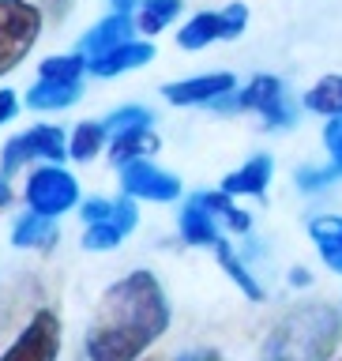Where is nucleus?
<instances>
[{"label":"nucleus","mask_w":342,"mask_h":361,"mask_svg":"<svg viewBox=\"0 0 342 361\" xmlns=\"http://www.w3.org/2000/svg\"><path fill=\"white\" fill-rule=\"evenodd\" d=\"M169 327L166 290L151 271H132L102 293L87 327L90 361H140L154 338Z\"/></svg>","instance_id":"obj_1"},{"label":"nucleus","mask_w":342,"mask_h":361,"mask_svg":"<svg viewBox=\"0 0 342 361\" xmlns=\"http://www.w3.org/2000/svg\"><path fill=\"white\" fill-rule=\"evenodd\" d=\"M342 338V316L331 305H301L282 316L267 338L264 361H327Z\"/></svg>","instance_id":"obj_2"},{"label":"nucleus","mask_w":342,"mask_h":361,"mask_svg":"<svg viewBox=\"0 0 342 361\" xmlns=\"http://www.w3.org/2000/svg\"><path fill=\"white\" fill-rule=\"evenodd\" d=\"M42 34V11L30 0H0V75H8L34 49Z\"/></svg>","instance_id":"obj_3"},{"label":"nucleus","mask_w":342,"mask_h":361,"mask_svg":"<svg viewBox=\"0 0 342 361\" xmlns=\"http://www.w3.org/2000/svg\"><path fill=\"white\" fill-rule=\"evenodd\" d=\"M27 203H30V211L45 214V219H56V214L72 211L79 203V185L61 166H42L27 180Z\"/></svg>","instance_id":"obj_4"},{"label":"nucleus","mask_w":342,"mask_h":361,"mask_svg":"<svg viewBox=\"0 0 342 361\" xmlns=\"http://www.w3.org/2000/svg\"><path fill=\"white\" fill-rule=\"evenodd\" d=\"M56 354H61V320L49 309H42L34 312V320L23 327L16 343L0 354V361H56Z\"/></svg>","instance_id":"obj_5"},{"label":"nucleus","mask_w":342,"mask_h":361,"mask_svg":"<svg viewBox=\"0 0 342 361\" xmlns=\"http://www.w3.org/2000/svg\"><path fill=\"white\" fill-rule=\"evenodd\" d=\"M64 154H68L64 132L53 128V124H38V128L16 135V140L4 147V158H0V166H4V173H16L23 162H34V158H49V162H61Z\"/></svg>","instance_id":"obj_6"},{"label":"nucleus","mask_w":342,"mask_h":361,"mask_svg":"<svg viewBox=\"0 0 342 361\" xmlns=\"http://www.w3.org/2000/svg\"><path fill=\"white\" fill-rule=\"evenodd\" d=\"M121 188L132 200H154V203H169L181 196V180L169 169H158L154 162H147V158L121 166Z\"/></svg>","instance_id":"obj_7"},{"label":"nucleus","mask_w":342,"mask_h":361,"mask_svg":"<svg viewBox=\"0 0 342 361\" xmlns=\"http://www.w3.org/2000/svg\"><path fill=\"white\" fill-rule=\"evenodd\" d=\"M237 106L264 113L271 128H279V124H293V106L286 102V90H282V83L275 75H256L252 83L237 94Z\"/></svg>","instance_id":"obj_8"},{"label":"nucleus","mask_w":342,"mask_h":361,"mask_svg":"<svg viewBox=\"0 0 342 361\" xmlns=\"http://www.w3.org/2000/svg\"><path fill=\"white\" fill-rule=\"evenodd\" d=\"M233 90H237V79L230 72H211V75L169 83V87H162V94H166V102H173V106H211V102L233 94Z\"/></svg>","instance_id":"obj_9"},{"label":"nucleus","mask_w":342,"mask_h":361,"mask_svg":"<svg viewBox=\"0 0 342 361\" xmlns=\"http://www.w3.org/2000/svg\"><path fill=\"white\" fill-rule=\"evenodd\" d=\"M147 61H154V45L151 42H124V45H117V49L94 56V61H90V72L109 79V75L128 72V68H143Z\"/></svg>","instance_id":"obj_10"},{"label":"nucleus","mask_w":342,"mask_h":361,"mask_svg":"<svg viewBox=\"0 0 342 361\" xmlns=\"http://www.w3.org/2000/svg\"><path fill=\"white\" fill-rule=\"evenodd\" d=\"M267 180H271V158L256 154V158H248L241 169H233V173L222 180V192L226 196H264Z\"/></svg>","instance_id":"obj_11"},{"label":"nucleus","mask_w":342,"mask_h":361,"mask_svg":"<svg viewBox=\"0 0 342 361\" xmlns=\"http://www.w3.org/2000/svg\"><path fill=\"white\" fill-rule=\"evenodd\" d=\"M124 42H132V19L128 16H109L83 38V53H90V61H94V56L117 49Z\"/></svg>","instance_id":"obj_12"},{"label":"nucleus","mask_w":342,"mask_h":361,"mask_svg":"<svg viewBox=\"0 0 342 361\" xmlns=\"http://www.w3.org/2000/svg\"><path fill=\"white\" fill-rule=\"evenodd\" d=\"M309 233H312L316 248H320L324 264L342 275V219L338 214H320V219L309 222Z\"/></svg>","instance_id":"obj_13"},{"label":"nucleus","mask_w":342,"mask_h":361,"mask_svg":"<svg viewBox=\"0 0 342 361\" xmlns=\"http://www.w3.org/2000/svg\"><path fill=\"white\" fill-rule=\"evenodd\" d=\"M219 38H222V11H200V16H192L177 30L181 49H203V45H211Z\"/></svg>","instance_id":"obj_14"},{"label":"nucleus","mask_w":342,"mask_h":361,"mask_svg":"<svg viewBox=\"0 0 342 361\" xmlns=\"http://www.w3.org/2000/svg\"><path fill=\"white\" fill-rule=\"evenodd\" d=\"M151 151H158V135L151 128H128V132L113 135L109 158L117 166H128V162H135V158H143V154H151Z\"/></svg>","instance_id":"obj_15"},{"label":"nucleus","mask_w":342,"mask_h":361,"mask_svg":"<svg viewBox=\"0 0 342 361\" xmlns=\"http://www.w3.org/2000/svg\"><path fill=\"white\" fill-rule=\"evenodd\" d=\"M181 237L188 245H219V226H214V214L203 211L196 200L181 211Z\"/></svg>","instance_id":"obj_16"},{"label":"nucleus","mask_w":342,"mask_h":361,"mask_svg":"<svg viewBox=\"0 0 342 361\" xmlns=\"http://www.w3.org/2000/svg\"><path fill=\"white\" fill-rule=\"evenodd\" d=\"M79 94H83V87L79 83H42L27 94V106L30 109H64L72 106V102H79Z\"/></svg>","instance_id":"obj_17"},{"label":"nucleus","mask_w":342,"mask_h":361,"mask_svg":"<svg viewBox=\"0 0 342 361\" xmlns=\"http://www.w3.org/2000/svg\"><path fill=\"white\" fill-rule=\"evenodd\" d=\"M305 106L312 113H324V117H342V75H324L305 94Z\"/></svg>","instance_id":"obj_18"},{"label":"nucleus","mask_w":342,"mask_h":361,"mask_svg":"<svg viewBox=\"0 0 342 361\" xmlns=\"http://www.w3.org/2000/svg\"><path fill=\"white\" fill-rule=\"evenodd\" d=\"M214 252H219V264H222V271H226V275H230V279L237 282V286H241V293H245V298H252V301H264V286H259V282L252 279V271H248V267L241 264V259H237V252H233L230 245H226V241H219V245H214Z\"/></svg>","instance_id":"obj_19"},{"label":"nucleus","mask_w":342,"mask_h":361,"mask_svg":"<svg viewBox=\"0 0 342 361\" xmlns=\"http://www.w3.org/2000/svg\"><path fill=\"white\" fill-rule=\"evenodd\" d=\"M53 219H45V214L38 211H30V214H23V219L16 222V230H11V245H19V248H34V245H49L53 241Z\"/></svg>","instance_id":"obj_20"},{"label":"nucleus","mask_w":342,"mask_h":361,"mask_svg":"<svg viewBox=\"0 0 342 361\" xmlns=\"http://www.w3.org/2000/svg\"><path fill=\"white\" fill-rule=\"evenodd\" d=\"M196 203L211 214H222V219L230 222V230H237V233H248V226H252V219H248V214L233 203V196H226V192H200Z\"/></svg>","instance_id":"obj_21"},{"label":"nucleus","mask_w":342,"mask_h":361,"mask_svg":"<svg viewBox=\"0 0 342 361\" xmlns=\"http://www.w3.org/2000/svg\"><path fill=\"white\" fill-rule=\"evenodd\" d=\"M177 16H181V0H143L135 23H140L143 34H158V30H166Z\"/></svg>","instance_id":"obj_22"},{"label":"nucleus","mask_w":342,"mask_h":361,"mask_svg":"<svg viewBox=\"0 0 342 361\" xmlns=\"http://www.w3.org/2000/svg\"><path fill=\"white\" fill-rule=\"evenodd\" d=\"M106 124H94V121H83L79 128L72 132V143H68V154L79 158V162H90L98 151H102V143H106Z\"/></svg>","instance_id":"obj_23"},{"label":"nucleus","mask_w":342,"mask_h":361,"mask_svg":"<svg viewBox=\"0 0 342 361\" xmlns=\"http://www.w3.org/2000/svg\"><path fill=\"white\" fill-rule=\"evenodd\" d=\"M83 68H87V61L79 53H72V56H49V61H42L38 79H42V83H79Z\"/></svg>","instance_id":"obj_24"},{"label":"nucleus","mask_w":342,"mask_h":361,"mask_svg":"<svg viewBox=\"0 0 342 361\" xmlns=\"http://www.w3.org/2000/svg\"><path fill=\"white\" fill-rule=\"evenodd\" d=\"M121 237H124V230L117 222H94L83 233V248H90V252H109V248L121 245Z\"/></svg>","instance_id":"obj_25"},{"label":"nucleus","mask_w":342,"mask_h":361,"mask_svg":"<svg viewBox=\"0 0 342 361\" xmlns=\"http://www.w3.org/2000/svg\"><path fill=\"white\" fill-rule=\"evenodd\" d=\"M128 128H151V109L143 106H124L106 121V132H128Z\"/></svg>","instance_id":"obj_26"},{"label":"nucleus","mask_w":342,"mask_h":361,"mask_svg":"<svg viewBox=\"0 0 342 361\" xmlns=\"http://www.w3.org/2000/svg\"><path fill=\"white\" fill-rule=\"evenodd\" d=\"M245 23H248L245 4H230V8H222V38H241Z\"/></svg>","instance_id":"obj_27"},{"label":"nucleus","mask_w":342,"mask_h":361,"mask_svg":"<svg viewBox=\"0 0 342 361\" xmlns=\"http://www.w3.org/2000/svg\"><path fill=\"white\" fill-rule=\"evenodd\" d=\"M335 177H338L335 166H331V169H312V166H305V169H298V188L312 192V188H324L327 180H335Z\"/></svg>","instance_id":"obj_28"},{"label":"nucleus","mask_w":342,"mask_h":361,"mask_svg":"<svg viewBox=\"0 0 342 361\" xmlns=\"http://www.w3.org/2000/svg\"><path fill=\"white\" fill-rule=\"evenodd\" d=\"M324 143H327V151H331V166L342 173V117H335L324 128Z\"/></svg>","instance_id":"obj_29"},{"label":"nucleus","mask_w":342,"mask_h":361,"mask_svg":"<svg viewBox=\"0 0 342 361\" xmlns=\"http://www.w3.org/2000/svg\"><path fill=\"white\" fill-rule=\"evenodd\" d=\"M79 214L94 226V222H109L113 219V200H87L83 207H79Z\"/></svg>","instance_id":"obj_30"},{"label":"nucleus","mask_w":342,"mask_h":361,"mask_svg":"<svg viewBox=\"0 0 342 361\" xmlns=\"http://www.w3.org/2000/svg\"><path fill=\"white\" fill-rule=\"evenodd\" d=\"M19 113V102H16V94L11 90H0V124H8L11 117Z\"/></svg>","instance_id":"obj_31"},{"label":"nucleus","mask_w":342,"mask_h":361,"mask_svg":"<svg viewBox=\"0 0 342 361\" xmlns=\"http://www.w3.org/2000/svg\"><path fill=\"white\" fill-rule=\"evenodd\" d=\"M135 4H140V0H113V16H128Z\"/></svg>","instance_id":"obj_32"},{"label":"nucleus","mask_w":342,"mask_h":361,"mask_svg":"<svg viewBox=\"0 0 342 361\" xmlns=\"http://www.w3.org/2000/svg\"><path fill=\"white\" fill-rule=\"evenodd\" d=\"M177 361H219V354H211V350H200V354H185Z\"/></svg>","instance_id":"obj_33"},{"label":"nucleus","mask_w":342,"mask_h":361,"mask_svg":"<svg viewBox=\"0 0 342 361\" xmlns=\"http://www.w3.org/2000/svg\"><path fill=\"white\" fill-rule=\"evenodd\" d=\"M8 203H11V188H8V180L0 177V207H8Z\"/></svg>","instance_id":"obj_34"}]
</instances>
